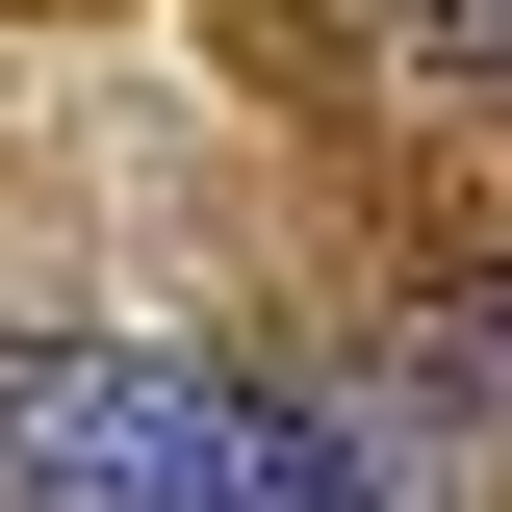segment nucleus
<instances>
[{
    "label": "nucleus",
    "instance_id": "2",
    "mask_svg": "<svg viewBox=\"0 0 512 512\" xmlns=\"http://www.w3.org/2000/svg\"><path fill=\"white\" fill-rule=\"evenodd\" d=\"M410 52H436V77H512V0H410Z\"/></svg>",
    "mask_w": 512,
    "mask_h": 512
},
{
    "label": "nucleus",
    "instance_id": "1",
    "mask_svg": "<svg viewBox=\"0 0 512 512\" xmlns=\"http://www.w3.org/2000/svg\"><path fill=\"white\" fill-rule=\"evenodd\" d=\"M0 512H410L333 384L154 359V333H0Z\"/></svg>",
    "mask_w": 512,
    "mask_h": 512
},
{
    "label": "nucleus",
    "instance_id": "3",
    "mask_svg": "<svg viewBox=\"0 0 512 512\" xmlns=\"http://www.w3.org/2000/svg\"><path fill=\"white\" fill-rule=\"evenodd\" d=\"M436 359H461V384L512 410V282H461V308H436Z\"/></svg>",
    "mask_w": 512,
    "mask_h": 512
}]
</instances>
